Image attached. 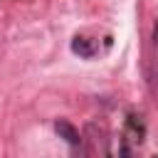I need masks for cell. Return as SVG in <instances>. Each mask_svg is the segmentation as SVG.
<instances>
[{
    "mask_svg": "<svg viewBox=\"0 0 158 158\" xmlns=\"http://www.w3.org/2000/svg\"><path fill=\"white\" fill-rule=\"evenodd\" d=\"M54 131H57V133H59V138H64L69 146H79V143H81L79 131H77L67 118H57V121H54Z\"/></svg>",
    "mask_w": 158,
    "mask_h": 158,
    "instance_id": "6da1fadb",
    "label": "cell"
},
{
    "mask_svg": "<svg viewBox=\"0 0 158 158\" xmlns=\"http://www.w3.org/2000/svg\"><path fill=\"white\" fill-rule=\"evenodd\" d=\"M72 52L74 54H79L81 59H91L94 54H96V42L94 40H89V37H74L72 40Z\"/></svg>",
    "mask_w": 158,
    "mask_h": 158,
    "instance_id": "7a4b0ae2",
    "label": "cell"
},
{
    "mask_svg": "<svg viewBox=\"0 0 158 158\" xmlns=\"http://www.w3.org/2000/svg\"><path fill=\"white\" fill-rule=\"evenodd\" d=\"M72 158H89V153H86V148L79 143V146H72Z\"/></svg>",
    "mask_w": 158,
    "mask_h": 158,
    "instance_id": "3957f363",
    "label": "cell"
},
{
    "mask_svg": "<svg viewBox=\"0 0 158 158\" xmlns=\"http://www.w3.org/2000/svg\"><path fill=\"white\" fill-rule=\"evenodd\" d=\"M118 158H131V151L126 143H121V151H118Z\"/></svg>",
    "mask_w": 158,
    "mask_h": 158,
    "instance_id": "277c9868",
    "label": "cell"
}]
</instances>
